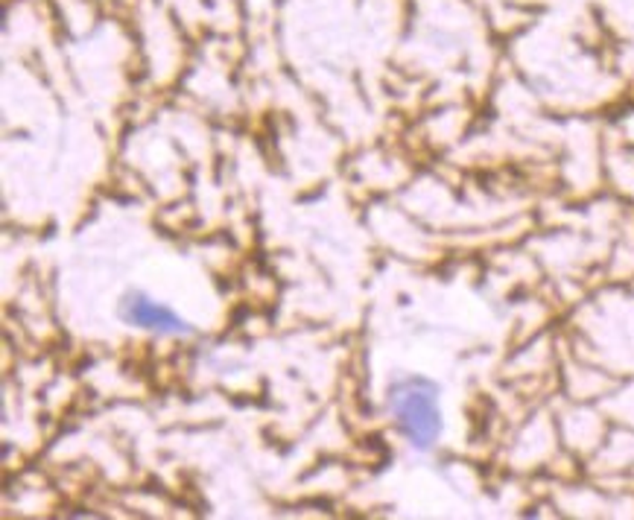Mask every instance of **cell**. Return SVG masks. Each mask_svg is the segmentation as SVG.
<instances>
[{"label": "cell", "mask_w": 634, "mask_h": 520, "mask_svg": "<svg viewBox=\"0 0 634 520\" xmlns=\"http://www.w3.org/2000/svg\"><path fill=\"white\" fill-rule=\"evenodd\" d=\"M387 413L395 430L413 450H433L442 439V395L430 377L406 375L389 383L387 389Z\"/></svg>", "instance_id": "6da1fadb"}, {"label": "cell", "mask_w": 634, "mask_h": 520, "mask_svg": "<svg viewBox=\"0 0 634 520\" xmlns=\"http://www.w3.org/2000/svg\"><path fill=\"white\" fill-rule=\"evenodd\" d=\"M117 319L126 328L155 333V337H191V333H196V328L179 311H172L170 304L158 302L155 295H149L146 290L138 287L120 295Z\"/></svg>", "instance_id": "7a4b0ae2"}]
</instances>
